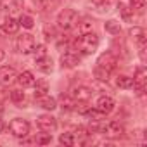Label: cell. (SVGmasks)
Wrapping results in <instances>:
<instances>
[{
  "mask_svg": "<svg viewBox=\"0 0 147 147\" xmlns=\"http://www.w3.org/2000/svg\"><path fill=\"white\" fill-rule=\"evenodd\" d=\"M116 64H118V59L114 57V54H111V52L100 54L99 59H97V66H95V78H99L102 82H107L113 69L116 67Z\"/></svg>",
  "mask_w": 147,
  "mask_h": 147,
  "instance_id": "6da1fadb",
  "label": "cell"
},
{
  "mask_svg": "<svg viewBox=\"0 0 147 147\" xmlns=\"http://www.w3.org/2000/svg\"><path fill=\"white\" fill-rule=\"evenodd\" d=\"M75 45H76V49H78L82 54L90 55V54H94V52L97 50V47H99V36H97L94 31L83 33V35L75 42Z\"/></svg>",
  "mask_w": 147,
  "mask_h": 147,
  "instance_id": "7a4b0ae2",
  "label": "cell"
},
{
  "mask_svg": "<svg viewBox=\"0 0 147 147\" xmlns=\"http://www.w3.org/2000/svg\"><path fill=\"white\" fill-rule=\"evenodd\" d=\"M78 23V12L73 9H62L57 16V26L61 30H71Z\"/></svg>",
  "mask_w": 147,
  "mask_h": 147,
  "instance_id": "3957f363",
  "label": "cell"
},
{
  "mask_svg": "<svg viewBox=\"0 0 147 147\" xmlns=\"http://www.w3.org/2000/svg\"><path fill=\"white\" fill-rule=\"evenodd\" d=\"M131 82H133L131 87L135 88V92L138 95H142L145 92V87H147V71H145L144 66H138L135 69V76L131 78Z\"/></svg>",
  "mask_w": 147,
  "mask_h": 147,
  "instance_id": "277c9868",
  "label": "cell"
},
{
  "mask_svg": "<svg viewBox=\"0 0 147 147\" xmlns=\"http://www.w3.org/2000/svg\"><path fill=\"white\" fill-rule=\"evenodd\" d=\"M9 130L14 137L18 138H24L28 133H30V123L23 118H14L11 123H9Z\"/></svg>",
  "mask_w": 147,
  "mask_h": 147,
  "instance_id": "5b68a950",
  "label": "cell"
},
{
  "mask_svg": "<svg viewBox=\"0 0 147 147\" xmlns=\"http://www.w3.org/2000/svg\"><path fill=\"white\" fill-rule=\"evenodd\" d=\"M16 45H18V50L21 54H31L35 45H36V42H35V36L31 33H23V35L18 36V43Z\"/></svg>",
  "mask_w": 147,
  "mask_h": 147,
  "instance_id": "8992f818",
  "label": "cell"
},
{
  "mask_svg": "<svg viewBox=\"0 0 147 147\" xmlns=\"http://www.w3.org/2000/svg\"><path fill=\"white\" fill-rule=\"evenodd\" d=\"M100 131H102V135L107 137V138H121V137L125 135V128H123V125L118 123V121H109L107 125H104V126L100 128Z\"/></svg>",
  "mask_w": 147,
  "mask_h": 147,
  "instance_id": "52a82bcc",
  "label": "cell"
},
{
  "mask_svg": "<svg viewBox=\"0 0 147 147\" xmlns=\"http://www.w3.org/2000/svg\"><path fill=\"white\" fill-rule=\"evenodd\" d=\"M36 125H38V128H40L43 133H52V131H55V128H57V121H55V118L50 116V114H42V116H38V118H36Z\"/></svg>",
  "mask_w": 147,
  "mask_h": 147,
  "instance_id": "ba28073f",
  "label": "cell"
},
{
  "mask_svg": "<svg viewBox=\"0 0 147 147\" xmlns=\"http://www.w3.org/2000/svg\"><path fill=\"white\" fill-rule=\"evenodd\" d=\"M92 94H94L92 88H88L85 85H78V87H75L71 90V97L75 100H78V102H88L92 99Z\"/></svg>",
  "mask_w": 147,
  "mask_h": 147,
  "instance_id": "9c48e42d",
  "label": "cell"
},
{
  "mask_svg": "<svg viewBox=\"0 0 147 147\" xmlns=\"http://www.w3.org/2000/svg\"><path fill=\"white\" fill-rule=\"evenodd\" d=\"M18 78V73L14 67L11 66H4V67H0V83H2L4 87H9L16 82Z\"/></svg>",
  "mask_w": 147,
  "mask_h": 147,
  "instance_id": "30bf717a",
  "label": "cell"
},
{
  "mask_svg": "<svg viewBox=\"0 0 147 147\" xmlns=\"http://www.w3.org/2000/svg\"><path fill=\"white\" fill-rule=\"evenodd\" d=\"M95 109H97L99 113H102V114H109V113L114 109V100H113V97H109V95H100V97L97 99V102H95Z\"/></svg>",
  "mask_w": 147,
  "mask_h": 147,
  "instance_id": "8fae6325",
  "label": "cell"
},
{
  "mask_svg": "<svg viewBox=\"0 0 147 147\" xmlns=\"http://www.w3.org/2000/svg\"><path fill=\"white\" fill-rule=\"evenodd\" d=\"M61 64H62V67H76L80 64V55L76 52H71V50L64 52L61 55Z\"/></svg>",
  "mask_w": 147,
  "mask_h": 147,
  "instance_id": "7c38bea8",
  "label": "cell"
},
{
  "mask_svg": "<svg viewBox=\"0 0 147 147\" xmlns=\"http://www.w3.org/2000/svg\"><path fill=\"white\" fill-rule=\"evenodd\" d=\"M16 82H18V83H19L23 88H28V87H35V83H36V78L33 76V73H31V71H23L21 75H18Z\"/></svg>",
  "mask_w": 147,
  "mask_h": 147,
  "instance_id": "4fadbf2b",
  "label": "cell"
},
{
  "mask_svg": "<svg viewBox=\"0 0 147 147\" xmlns=\"http://www.w3.org/2000/svg\"><path fill=\"white\" fill-rule=\"evenodd\" d=\"M2 30H4L5 35H16L18 30H19V21L9 16V18H5V21L2 24Z\"/></svg>",
  "mask_w": 147,
  "mask_h": 147,
  "instance_id": "5bb4252c",
  "label": "cell"
},
{
  "mask_svg": "<svg viewBox=\"0 0 147 147\" xmlns=\"http://www.w3.org/2000/svg\"><path fill=\"white\" fill-rule=\"evenodd\" d=\"M36 67L42 71V73H50L52 71V59L49 55H43L40 59H36Z\"/></svg>",
  "mask_w": 147,
  "mask_h": 147,
  "instance_id": "9a60e30c",
  "label": "cell"
},
{
  "mask_svg": "<svg viewBox=\"0 0 147 147\" xmlns=\"http://www.w3.org/2000/svg\"><path fill=\"white\" fill-rule=\"evenodd\" d=\"M130 36H131L138 45L145 43V31H144L142 28H138V26H133V28L130 30Z\"/></svg>",
  "mask_w": 147,
  "mask_h": 147,
  "instance_id": "2e32d148",
  "label": "cell"
},
{
  "mask_svg": "<svg viewBox=\"0 0 147 147\" xmlns=\"http://www.w3.org/2000/svg\"><path fill=\"white\" fill-rule=\"evenodd\" d=\"M59 100H61L64 111H73V109H75V106H76V100H75V99L69 97V95H64V94L59 97Z\"/></svg>",
  "mask_w": 147,
  "mask_h": 147,
  "instance_id": "e0dca14e",
  "label": "cell"
},
{
  "mask_svg": "<svg viewBox=\"0 0 147 147\" xmlns=\"http://www.w3.org/2000/svg\"><path fill=\"white\" fill-rule=\"evenodd\" d=\"M40 106H42L43 109H47V111H54V109L57 107V102H55L54 97L43 95V97H40Z\"/></svg>",
  "mask_w": 147,
  "mask_h": 147,
  "instance_id": "ac0fdd59",
  "label": "cell"
},
{
  "mask_svg": "<svg viewBox=\"0 0 147 147\" xmlns=\"http://www.w3.org/2000/svg\"><path fill=\"white\" fill-rule=\"evenodd\" d=\"M118 11H119L121 18H123L125 21H131V19H133V9H131V7H128V5H125V4H121V2H119Z\"/></svg>",
  "mask_w": 147,
  "mask_h": 147,
  "instance_id": "d6986e66",
  "label": "cell"
},
{
  "mask_svg": "<svg viewBox=\"0 0 147 147\" xmlns=\"http://www.w3.org/2000/svg\"><path fill=\"white\" fill-rule=\"evenodd\" d=\"M104 28H106V31L107 33H111V35H119L121 33V26H119V23L118 21H107L106 24H104Z\"/></svg>",
  "mask_w": 147,
  "mask_h": 147,
  "instance_id": "ffe728a7",
  "label": "cell"
},
{
  "mask_svg": "<svg viewBox=\"0 0 147 147\" xmlns=\"http://www.w3.org/2000/svg\"><path fill=\"white\" fill-rule=\"evenodd\" d=\"M131 78L130 76H126V75H121V76H118V80H116V85L119 87V88H131Z\"/></svg>",
  "mask_w": 147,
  "mask_h": 147,
  "instance_id": "44dd1931",
  "label": "cell"
},
{
  "mask_svg": "<svg viewBox=\"0 0 147 147\" xmlns=\"http://www.w3.org/2000/svg\"><path fill=\"white\" fill-rule=\"evenodd\" d=\"M47 90H49V85L45 82L36 83V87H35V99H40V97L47 95Z\"/></svg>",
  "mask_w": 147,
  "mask_h": 147,
  "instance_id": "7402d4cb",
  "label": "cell"
},
{
  "mask_svg": "<svg viewBox=\"0 0 147 147\" xmlns=\"http://www.w3.org/2000/svg\"><path fill=\"white\" fill-rule=\"evenodd\" d=\"M59 142L62 144V145H67V147H71V145H75V135L73 133H62L61 137H59Z\"/></svg>",
  "mask_w": 147,
  "mask_h": 147,
  "instance_id": "603a6c76",
  "label": "cell"
},
{
  "mask_svg": "<svg viewBox=\"0 0 147 147\" xmlns=\"http://www.w3.org/2000/svg\"><path fill=\"white\" fill-rule=\"evenodd\" d=\"M33 24H35V21H33V18H31V16L23 14V16L19 18V26H23V28H26V30H31V28H33Z\"/></svg>",
  "mask_w": 147,
  "mask_h": 147,
  "instance_id": "cb8c5ba5",
  "label": "cell"
},
{
  "mask_svg": "<svg viewBox=\"0 0 147 147\" xmlns=\"http://www.w3.org/2000/svg\"><path fill=\"white\" fill-rule=\"evenodd\" d=\"M11 100H12L14 104H23V102H24V92H21V90H12V92H11Z\"/></svg>",
  "mask_w": 147,
  "mask_h": 147,
  "instance_id": "d4e9b609",
  "label": "cell"
},
{
  "mask_svg": "<svg viewBox=\"0 0 147 147\" xmlns=\"http://www.w3.org/2000/svg\"><path fill=\"white\" fill-rule=\"evenodd\" d=\"M92 30H94V21L92 19H83L80 23V31L82 33H90Z\"/></svg>",
  "mask_w": 147,
  "mask_h": 147,
  "instance_id": "484cf974",
  "label": "cell"
},
{
  "mask_svg": "<svg viewBox=\"0 0 147 147\" xmlns=\"http://www.w3.org/2000/svg\"><path fill=\"white\" fill-rule=\"evenodd\" d=\"M92 4H94L95 7H99L100 11H109L111 0H92Z\"/></svg>",
  "mask_w": 147,
  "mask_h": 147,
  "instance_id": "4316f807",
  "label": "cell"
},
{
  "mask_svg": "<svg viewBox=\"0 0 147 147\" xmlns=\"http://www.w3.org/2000/svg\"><path fill=\"white\" fill-rule=\"evenodd\" d=\"M130 5H131L133 11H138L140 12L145 7V0H130Z\"/></svg>",
  "mask_w": 147,
  "mask_h": 147,
  "instance_id": "83f0119b",
  "label": "cell"
},
{
  "mask_svg": "<svg viewBox=\"0 0 147 147\" xmlns=\"http://www.w3.org/2000/svg\"><path fill=\"white\" fill-rule=\"evenodd\" d=\"M33 52H35V57H36V59H40V57H43V55H47V50H45V45H35V49H33Z\"/></svg>",
  "mask_w": 147,
  "mask_h": 147,
  "instance_id": "f1b7e54d",
  "label": "cell"
},
{
  "mask_svg": "<svg viewBox=\"0 0 147 147\" xmlns=\"http://www.w3.org/2000/svg\"><path fill=\"white\" fill-rule=\"evenodd\" d=\"M50 142H52V135H50V133H45V135H42L40 138H36V144H42V145L50 144Z\"/></svg>",
  "mask_w": 147,
  "mask_h": 147,
  "instance_id": "f546056e",
  "label": "cell"
},
{
  "mask_svg": "<svg viewBox=\"0 0 147 147\" xmlns=\"http://www.w3.org/2000/svg\"><path fill=\"white\" fill-rule=\"evenodd\" d=\"M4 130H5V123H4V121H2V119H0V133H2V131H4Z\"/></svg>",
  "mask_w": 147,
  "mask_h": 147,
  "instance_id": "4dcf8cb0",
  "label": "cell"
},
{
  "mask_svg": "<svg viewBox=\"0 0 147 147\" xmlns=\"http://www.w3.org/2000/svg\"><path fill=\"white\" fill-rule=\"evenodd\" d=\"M4 59H5V52H4V50H2V49H0V62H2V61H4Z\"/></svg>",
  "mask_w": 147,
  "mask_h": 147,
  "instance_id": "1f68e13d",
  "label": "cell"
},
{
  "mask_svg": "<svg viewBox=\"0 0 147 147\" xmlns=\"http://www.w3.org/2000/svg\"><path fill=\"white\" fill-rule=\"evenodd\" d=\"M0 9H2V4H0Z\"/></svg>",
  "mask_w": 147,
  "mask_h": 147,
  "instance_id": "d6a6232c",
  "label": "cell"
},
{
  "mask_svg": "<svg viewBox=\"0 0 147 147\" xmlns=\"http://www.w3.org/2000/svg\"><path fill=\"white\" fill-rule=\"evenodd\" d=\"M0 31H2V30H0Z\"/></svg>",
  "mask_w": 147,
  "mask_h": 147,
  "instance_id": "836d02e7",
  "label": "cell"
}]
</instances>
